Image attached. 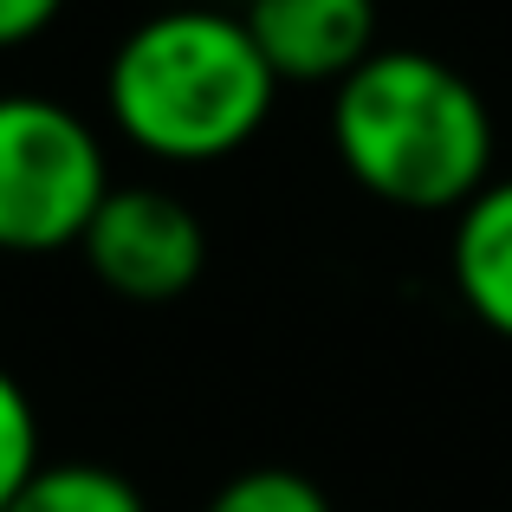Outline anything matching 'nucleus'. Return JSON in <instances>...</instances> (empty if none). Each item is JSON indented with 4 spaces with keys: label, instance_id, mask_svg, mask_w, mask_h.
<instances>
[{
    "label": "nucleus",
    "instance_id": "obj_1",
    "mask_svg": "<svg viewBox=\"0 0 512 512\" xmlns=\"http://www.w3.org/2000/svg\"><path fill=\"white\" fill-rule=\"evenodd\" d=\"M331 150L389 208L461 214L493 182V111L448 59L376 46L331 85Z\"/></svg>",
    "mask_w": 512,
    "mask_h": 512
},
{
    "label": "nucleus",
    "instance_id": "obj_2",
    "mask_svg": "<svg viewBox=\"0 0 512 512\" xmlns=\"http://www.w3.org/2000/svg\"><path fill=\"white\" fill-rule=\"evenodd\" d=\"M279 98L247 20L214 7H169L130 26L104 72L111 124L163 163H221L260 137Z\"/></svg>",
    "mask_w": 512,
    "mask_h": 512
},
{
    "label": "nucleus",
    "instance_id": "obj_3",
    "mask_svg": "<svg viewBox=\"0 0 512 512\" xmlns=\"http://www.w3.org/2000/svg\"><path fill=\"white\" fill-rule=\"evenodd\" d=\"M111 195L104 143L72 104L7 91L0 98V253L78 247Z\"/></svg>",
    "mask_w": 512,
    "mask_h": 512
},
{
    "label": "nucleus",
    "instance_id": "obj_4",
    "mask_svg": "<svg viewBox=\"0 0 512 512\" xmlns=\"http://www.w3.org/2000/svg\"><path fill=\"white\" fill-rule=\"evenodd\" d=\"M91 279L111 286L117 299H137V305H163V299H182L188 286L201 279L208 266V234H201L195 208L169 188H111L104 208L91 214L85 240Z\"/></svg>",
    "mask_w": 512,
    "mask_h": 512
},
{
    "label": "nucleus",
    "instance_id": "obj_5",
    "mask_svg": "<svg viewBox=\"0 0 512 512\" xmlns=\"http://www.w3.org/2000/svg\"><path fill=\"white\" fill-rule=\"evenodd\" d=\"M240 20L279 85H344L376 52V0H247Z\"/></svg>",
    "mask_w": 512,
    "mask_h": 512
},
{
    "label": "nucleus",
    "instance_id": "obj_6",
    "mask_svg": "<svg viewBox=\"0 0 512 512\" xmlns=\"http://www.w3.org/2000/svg\"><path fill=\"white\" fill-rule=\"evenodd\" d=\"M454 292L461 305L493 331V338L512 344V175L487 182L461 214H454Z\"/></svg>",
    "mask_w": 512,
    "mask_h": 512
},
{
    "label": "nucleus",
    "instance_id": "obj_7",
    "mask_svg": "<svg viewBox=\"0 0 512 512\" xmlns=\"http://www.w3.org/2000/svg\"><path fill=\"white\" fill-rule=\"evenodd\" d=\"M7 512H150L137 480L104 461H39Z\"/></svg>",
    "mask_w": 512,
    "mask_h": 512
},
{
    "label": "nucleus",
    "instance_id": "obj_8",
    "mask_svg": "<svg viewBox=\"0 0 512 512\" xmlns=\"http://www.w3.org/2000/svg\"><path fill=\"white\" fill-rule=\"evenodd\" d=\"M208 512H331L325 487L292 467H247L208 500Z\"/></svg>",
    "mask_w": 512,
    "mask_h": 512
},
{
    "label": "nucleus",
    "instance_id": "obj_9",
    "mask_svg": "<svg viewBox=\"0 0 512 512\" xmlns=\"http://www.w3.org/2000/svg\"><path fill=\"white\" fill-rule=\"evenodd\" d=\"M33 474H39V415L26 389L13 383V370H0V512L13 506V493Z\"/></svg>",
    "mask_w": 512,
    "mask_h": 512
},
{
    "label": "nucleus",
    "instance_id": "obj_10",
    "mask_svg": "<svg viewBox=\"0 0 512 512\" xmlns=\"http://www.w3.org/2000/svg\"><path fill=\"white\" fill-rule=\"evenodd\" d=\"M59 13H65V0H0V52L39 39Z\"/></svg>",
    "mask_w": 512,
    "mask_h": 512
}]
</instances>
